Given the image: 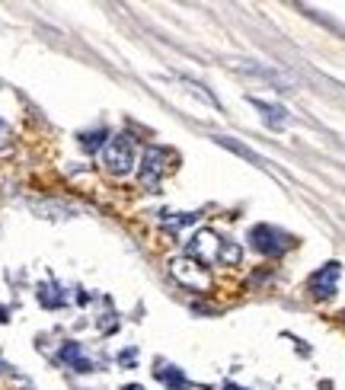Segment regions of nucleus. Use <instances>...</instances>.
I'll return each instance as SVG.
<instances>
[{
    "label": "nucleus",
    "mask_w": 345,
    "mask_h": 390,
    "mask_svg": "<svg viewBox=\"0 0 345 390\" xmlns=\"http://www.w3.org/2000/svg\"><path fill=\"white\" fill-rule=\"evenodd\" d=\"M339 275H342V266H339V262H326L323 269H316V272L310 275V282H307L310 297H316V301H330L339 288Z\"/></svg>",
    "instance_id": "obj_5"
},
{
    "label": "nucleus",
    "mask_w": 345,
    "mask_h": 390,
    "mask_svg": "<svg viewBox=\"0 0 345 390\" xmlns=\"http://www.w3.org/2000/svg\"><path fill=\"white\" fill-rule=\"evenodd\" d=\"M61 358H65L74 371H80V375H86V371H93V361H90V358L83 355L80 342H67V346L61 349Z\"/></svg>",
    "instance_id": "obj_7"
},
{
    "label": "nucleus",
    "mask_w": 345,
    "mask_h": 390,
    "mask_svg": "<svg viewBox=\"0 0 345 390\" xmlns=\"http://www.w3.org/2000/svg\"><path fill=\"white\" fill-rule=\"evenodd\" d=\"M102 166H106L112 176H128L135 170V141L131 135H115L106 141V151H102Z\"/></svg>",
    "instance_id": "obj_1"
},
{
    "label": "nucleus",
    "mask_w": 345,
    "mask_h": 390,
    "mask_svg": "<svg viewBox=\"0 0 345 390\" xmlns=\"http://www.w3.org/2000/svg\"><path fill=\"white\" fill-rule=\"evenodd\" d=\"M131 390H137V387H131Z\"/></svg>",
    "instance_id": "obj_16"
},
{
    "label": "nucleus",
    "mask_w": 345,
    "mask_h": 390,
    "mask_svg": "<svg viewBox=\"0 0 345 390\" xmlns=\"http://www.w3.org/2000/svg\"><path fill=\"white\" fill-rule=\"evenodd\" d=\"M10 144H13V128H10V125L0 119V151H7Z\"/></svg>",
    "instance_id": "obj_13"
},
{
    "label": "nucleus",
    "mask_w": 345,
    "mask_h": 390,
    "mask_svg": "<svg viewBox=\"0 0 345 390\" xmlns=\"http://www.w3.org/2000/svg\"><path fill=\"white\" fill-rule=\"evenodd\" d=\"M252 106L262 112V119H266L272 128H281V125L288 122V116H285V109L281 106H272V102H262V100H252Z\"/></svg>",
    "instance_id": "obj_8"
},
{
    "label": "nucleus",
    "mask_w": 345,
    "mask_h": 390,
    "mask_svg": "<svg viewBox=\"0 0 345 390\" xmlns=\"http://www.w3.org/2000/svg\"><path fill=\"white\" fill-rule=\"evenodd\" d=\"M221 253H224V240L215 237L211 231H201L189 240V256L201 266H208V262H221Z\"/></svg>",
    "instance_id": "obj_6"
},
{
    "label": "nucleus",
    "mask_w": 345,
    "mask_h": 390,
    "mask_svg": "<svg viewBox=\"0 0 345 390\" xmlns=\"http://www.w3.org/2000/svg\"><path fill=\"white\" fill-rule=\"evenodd\" d=\"M172 166H176V154L170 147H147L144 151V160H141V186L144 189H157L160 180L170 173Z\"/></svg>",
    "instance_id": "obj_2"
},
{
    "label": "nucleus",
    "mask_w": 345,
    "mask_h": 390,
    "mask_svg": "<svg viewBox=\"0 0 345 390\" xmlns=\"http://www.w3.org/2000/svg\"><path fill=\"white\" fill-rule=\"evenodd\" d=\"M192 221H195V215H176V217H170V211L163 215V224L170 227V231H180V227L192 224Z\"/></svg>",
    "instance_id": "obj_11"
},
{
    "label": "nucleus",
    "mask_w": 345,
    "mask_h": 390,
    "mask_svg": "<svg viewBox=\"0 0 345 390\" xmlns=\"http://www.w3.org/2000/svg\"><path fill=\"white\" fill-rule=\"evenodd\" d=\"M39 301H42L45 307H61L67 297H65V295H58L55 285H42V288H39Z\"/></svg>",
    "instance_id": "obj_9"
},
{
    "label": "nucleus",
    "mask_w": 345,
    "mask_h": 390,
    "mask_svg": "<svg viewBox=\"0 0 345 390\" xmlns=\"http://www.w3.org/2000/svg\"><path fill=\"white\" fill-rule=\"evenodd\" d=\"M160 377H163L166 384H176V387H182V384H186V381H182V375H180L176 368H172V371H160Z\"/></svg>",
    "instance_id": "obj_14"
},
{
    "label": "nucleus",
    "mask_w": 345,
    "mask_h": 390,
    "mask_svg": "<svg viewBox=\"0 0 345 390\" xmlns=\"http://www.w3.org/2000/svg\"><path fill=\"white\" fill-rule=\"evenodd\" d=\"M250 240H252V246H256L262 256H281L285 250H291V246H295V237H291V234L278 231V227H269V224L252 227Z\"/></svg>",
    "instance_id": "obj_3"
},
{
    "label": "nucleus",
    "mask_w": 345,
    "mask_h": 390,
    "mask_svg": "<svg viewBox=\"0 0 345 390\" xmlns=\"http://www.w3.org/2000/svg\"><path fill=\"white\" fill-rule=\"evenodd\" d=\"M217 141H221V144H224V147H230V151H237V154H243V157H246V160H252V163H262V160H259V157H256V154H252V151H250V147H243V144H237V141H230V137H217Z\"/></svg>",
    "instance_id": "obj_12"
},
{
    "label": "nucleus",
    "mask_w": 345,
    "mask_h": 390,
    "mask_svg": "<svg viewBox=\"0 0 345 390\" xmlns=\"http://www.w3.org/2000/svg\"><path fill=\"white\" fill-rule=\"evenodd\" d=\"M227 390H240V387H227Z\"/></svg>",
    "instance_id": "obj_15"
},
{
    "label": "nucleus",
    "mask_w": 345,
    "mask_h": 390,
    "mask_svg": "<svg viewBox=\"0 0 345 390\" xmlns=\"http://www.w3.org/2000/svg\"><path fill=\"white\" fill-rule=\"evenodd\" d=\"M172 278L180 285H186V288L192 291H205L211 285V275H208V266H201V262H195L192 256H186V260H176L170 266Z\"/></svg>",
    "instance_id": "obj_4"
},
{
    "label": "nucleus",
    "mask_w": 345,
    "mask_h": 390,
    "mask_svg": "<svg viewBox=\"0 0 345 390\" xmlns=\"http://www.w3.org/2000/svg\"><path fill=\"white\" fill-rule=\"evenodd\" d=\"M80 144H83L86 151H96V147H102V144H106V128L83 131V135H80Z\"/></svg>",
    "instance_id": "obj_10"
}]
</instances>
